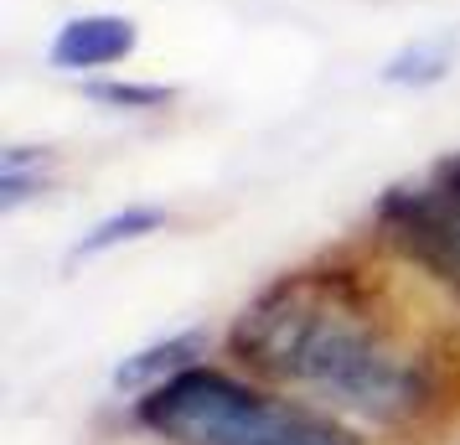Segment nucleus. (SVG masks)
Returning a JSON list of instances; mask_svg holds the SVG:
<instances>
[{"label":"nucleus","instance_id":"7ed1b4c3","mask_svg":"<svg viewBox=\"0 0 460 445\" xmlns=\"http://www.w3.org/2000/svg\"><path fill=\"white\" fill-rule=\"evenodd\" d=\"M129 52H135V22H125V16H78L58 31L52 63L67 67V73H88V67L125 63Z\"/></svg>","mask_w":460,"mask_h":445},{"label":"nucleus","instance_id":"f257e3e1","mask_svg":"<svg viewBox=\"0 0 460 445\" xmlns=\"http://www.w3.org/2000/svg\"><path fill=\"white\" fill-rule=\"evenodd\" d=\"M228 347L253 373L377 424L414 414L429 394L424 362L398 347L341 270H300L274 280L233 321Z\"/></svg>","mask_w":460,"mask_h":445},{"label":"nucleus","instance_id":"f03ea898","mask_svg":"<svg viewBox=\"0 0 460 445\" xmlns=\"http://www.w3.org/2000/svg\"><path fill=\"white\" fill-rule=\"evenodd\" d=\"M140 424L171 445H357L332 414L249 383L187 368L140 399Z\"/></svg>","mask_w":460,"mask_h":445},{"label":"nucleus","instance_id":"423d86ee","mask_svg":"<svg viewBox=\"0 0 460 445\" xmlns=\"http://www.w3.org/2000/svg\"><path fill=\"white\" fill-rule=\"evenodd\" d=\"M439 171H445V176H450V182L460 187V161H450V166H439Z\"/></svg>","mask_w":460,"mask_h":445},{"label":"nucleus","instance_id":"39448f33","mask_svg":"<svg viewBox=\"0 0 460 445\" xmlns=\"http://www.w3.org/2000/svg\"><path fill=\"white\" fill-rule=\"evenodd\" d=\"M150 228H161V212L135 208V212H125V218H109V223H99V228L78 244V254H99V249H109V244H119V238H140V234H150Z\"/></svg>","mask_w":460,"mask_h":445},{"label":"nucleus","instance_id":"20e7f679","mask_svg":"<svg viewBox=\"0 0 460 445\" xmlns=\"http://www.w3.org/2000/svg\"><path fill=\"white\" fill-rule=\"evenodd\" d=\"M187 368H197V337H171L161 342V347H150V352H140V358H129L119 373H114V383L119 388H161L166 378H176V373H187Z\"/></svg>","mask_w":460,"mask_h":445}]
</instances>
